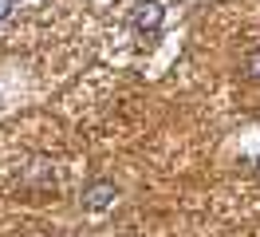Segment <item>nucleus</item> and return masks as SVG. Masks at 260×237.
<instances>
[{
	"instance_id": "obj_1",
	"label": "nucleus",
	"mask_w": 260,
	"mask_h": 237,
	"mask_svg": "<svg viewBox=\"0 0 260 237\" xmlns=\"http://www.w3.org/2000/svg\"><path fill=\"white\" fill-rule=\"evenodd\" d=\"M162 16H166V8L158 0H138V4H134V28L138 32H158L162 28Z\"/></svg>"
},
{
	"instance_id": "obj_2",
	"label": "nucleus",
	"mask_w": 260,
	"mask_h": 237,
	"mask_svg": "<svg viewBox=\"0 0 260 237\" xmlns=\"http://www.w3.org/2000/svg\"><path fill=\"white\" fill-rule=\"evenodd\" d=\"M114 198H118L114 182H95V186H87V190H83V205H87V209H107Z\"/></svg>"
},
{
	"instance_id": "obj_3",
	"label": "nucleus",
	"mask_w": 260,
	"mask_h": 237,
	"mask_svg": "<svg viewBox=\"0 0 260 237\" xmlns=\"http://www.w3.org/2000/svg\"><path fill=\"white\" fill-rule=\"evenodd\" d=\"M244 71H248L252 79H260V51H252V56L244 60Z\"/></svg>"
},
{
	"instance_id": "obj_4",
	"label": "nucleus",
	"mask_w": 260,
	"mask_h": 237,
	"mask_svg": "<svg viewBox=\"0 0 260 237\" xmlns=\"http://www.w3.org/2000/svg\"><path fill=\"white\" fill-rule=\"evenodd\" d=\"M12 4H16V0H0V20H4V16L12 12Z\"/></svg>"
}]
</instances>
